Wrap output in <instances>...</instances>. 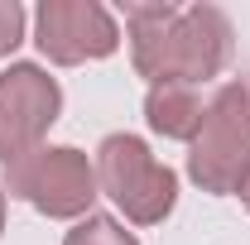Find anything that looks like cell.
Segmentation results:
<instances>
[{"label":"cell","instance_id":"6da1fadb","mask_svg":"<svg viewBox=\"0 0 250 245\" xmlns=\"http://www.w3.org/2000/svg\"><path fill=\"white\" fill-rule=\"evenodd\" d=\"M135 72L154 87H192L217 77L231 58V20L217 5H125Z\"/></svg>","mask_w":250,"mask_h":245},{"label":"cell","instance_id":"7a4b0ae2","mask_svg":"<svg viewBox=\"0 0 250 245\" xmlns=\"http://www.w3.org/2000/svg\"><path fill=\"white\" fill-rule=\"evenodd\" d=\"M5 192L39 207L43 216H92L96 163L72 144H39L5 163Z\"/></svg>","mask_w":250,"mask_h":245},{"label":"cell","instance_id":"3957f363","mask_svg":"<svg viewBox=\"0 0 250 245\" xmlns=\"http://www.w3.org/2000/svg\"><path fill=\"white\" fill-rule=\"evenodd\" d=\"M188 173L202 192H241V183L250 178V87L226 82L212 96L207 121L188 149Z\"/></svg>","mask_w":250,"mask_h":245},{"label":"cell","instance_id":"277c9868","mask_svg":"<svg viewBox=\"0 0 250 245\" xmlns=\"http://www.w3.org/2000/svg\"><path fill=\"white\" fill-rule=\"evenodd\" d=\"M96 183L130 221L154 226L178 202V173L159 163L140 135H106L96 149Z\"/></svg>","mask_w":250,"mask_h":245},{"label":"cell","instance_id":"5b68a950","mask_svg":"<svg viewBox=\"0 0 250 245\" xmlns=\"http://www.w3.org/2000/svg\"><path fill=\"white\" fill-rule=\"evenodd\" d=\"M58 111H62L58 82L34 62H10L0 72V163L39 149L48 125L58 121Z\"/></svg>","mask_w":250,"mask_h":245},{"label":"cell","instance_id":"8992f818","mask_svg":"<svg viewBox=\"0 0 250 245\" xmlns=\"http://www.w3.org/2000/svg\"><path fill=\"white\" fill-rule=\"evenodd\" d=\"M34 43L43 48V58L72 67L87 58H111L121 48V29L96 0H43L34 10Z\"/></svg>","mask_w":250,"mask_h":245},{"label":"cell","instance_id":"52a82bcc","mask_svg":"<svg viewBox=\"0 0 250 245\" xmlns=\"http://www.w3.org/2000/svg\"><path fill=\"white\" fill-rule=\"evenodd\" d=\"M145 121L149 130H159L164 140H197V130L207 121V106L192 87H149L145 96Z\"/></svg>","mask_w":250,"mask_h":245},{"label":"cell","instance_id":"ba28073f","mask_svg":"<svg viewBox=\"0 0 250 245\" xmlns=\"http://www.w3.org/2000/svg\"><path fill=\"white\" fill-rule=\"evenodd\" d=\"M62 245H140L130 231H125L116 216H82L67 236H62Z\"/></svg>","mask_w":250,"mask_h":245},{"label":"cell","instance_id":"9c48e42d","mask_svg":"<svg viewBox=\"0 0 250 245\" xmlns=\"http://www.w3.org/2000/svg\"><path fill=\"white\" fill-rule=\"evenodd\" d=\"M241 202H246V207H250V178H246V183H241Z\"/></svg>","mask_w":250,"mask_h":245},{"label":"cell","instance_id":"30bf717a","mask_svg":"<svg viewBox=\"0 0 250 245\" xmlns=\"http://www.w3.org/2000/svg\"><path fill=\"white\" fill-rule=\"evenodd\" d=\"M0 231H5V192H0Z\"/></svg>","mask_w":250,"mask_h":245}]
</instances>
